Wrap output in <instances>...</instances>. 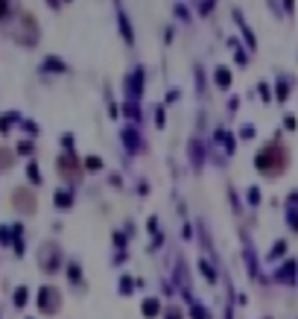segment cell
<instances>
[{
    "instance_id": "6da1fadb",
    "label": "cell",
    "mask_w": 298,
    "mask_h": 319,
    "mask_svg": "<svg viewBox=\"0 0 298 319\" xmlns=\"http://www.w3.org/2000/svg\"><path fill=\"white\" fill-rule=\"evenodd\" d=\"M278 278L281 281H295V264H286L284 270L278 272Z\"/></svg>"
},
{
    "instance_id": "7a4b0ae2",
    "label": "cell",
    "mask_w": 298,
    "mask_h": 319,
    "mask_svg": "<svg viewBox=\"0 0 298 319\" xmlns=\"http://www.w3.org/2000/svg\"><path fill=\"white\" fill-rule=\"evenodd\" d=\"M292 225L298 228V193H295V208H292Z\"/></svg>"
}]
</instances>
